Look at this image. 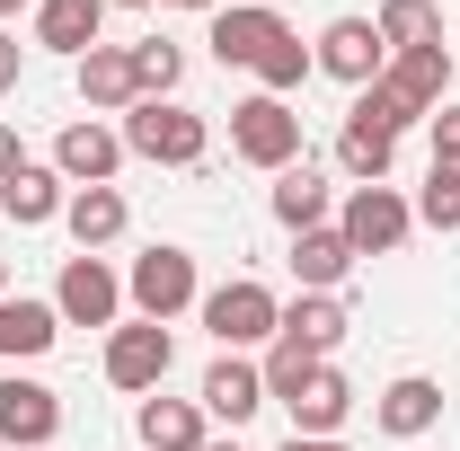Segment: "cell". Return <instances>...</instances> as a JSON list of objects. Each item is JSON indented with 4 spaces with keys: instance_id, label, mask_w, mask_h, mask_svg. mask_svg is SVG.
Masks as SVG:
<instances>
[{
    "instance_id": "obj_1",
    "label": "cell",
    "mask_w": 460,
    "mask_h": 451,
    "mask_svg": "<svg viewBox=\"0 0 460 451\" xmlns=\"http://www.w3.org/2000/svg\"><path fill=\"white\" fill-rule=\"evenodd\" d=\"M124 151L133 160H151V169H204V151H213V124L195 107H177V98H142V107H124Z\"/></svg>"
},
{
    "instance_id": "obj_2",
    "label": "cell",
    "mask_w": 460,
    "mask_h": 451,
    "mask_svg": "<svg viewBox=\"0 0 460 451\" xmlns=\"http://www.w3.org/2000/svg\"><path fill=\"white\" fill-rule=\"evenodd\" d=\"M124 301H133V319H186L195 301H204V275H195V248H177V239H160V248H142L133 257V275H124Z\"/></svg>"
},
{
    "instance_id": "obj_3",
    "label": "cell",
    "mask_w": 460,
    "mask_h": 451,
    "mask_svg": "<svg viewBox=\"0 0 460 451\" xmlns=\"http://www.w3.org/2000/svg\"><path fill=\"white\" fill-rule=\"evenodd\" d=\"M195 319L213 328V345H222V354H248V345H275L284 301H275L257 275H230V283H213V292L195 301Z\"/></svg>"
},
{
    "instance_id": "obj_4",
    "label": "cell",
    "mask_w": 460,
    "mask_h": 451,
    "mask_svg": "<svg viewBox=\"0 0 460 451\" xmlns=\"http://www.w3.org/2000/svg\"><path fill=\"white\" fill-rule=\"evenodd\" d=\"M337 230H345L354 257H399L407 239H416V204H407L399 186H345Z\"/></svg>"
},
{
    "instance_id": "obj_5",
    "label": "cell",
    "mask_w": 460,
    "mask_h": 451,
    "mask_svg": "<svg viewBox=\"0 0 460 451\" xmlns=\"http://www.w3.org/2000/svg\"><path fill=\"white\" fill-rule=\"evenodd\" d=\"M230 151H239V160H248V169H292V160H301V115H292V98H266V89H257V98H239V107H230Z\"/></svg>"
},
{
    "instance_id": "obj_6",
    "label": "cell",
    "mask_w": 460,
    "mask_h": 451,
    "mask_svg": "<svg viewBox=\"0 0 460 451\" xmlns=\"http://www.w3.org/2000/svg\"><path fill=\"white\" fill-rule=\"evenodd\" d=\"M169 363H177V337L160 328V319H115L107 328V381L124 398H151L160 381H169Z\"/></svg>"
},
{
    "instance_id": "obj_7",
    "label": "cell",
    "mask_w": 460,
    "mask_h": 451,
    "mask_svg": "<svg viewBox=\"0 0 460 451\" xmlns=\"http://www.w3.org/2000/svg\"><path fill=\"white\" fill-rule=\"evenodd\" d=\"M284 36H292V27H284V9H266V0H222L204 45H213V62H222V71H257V62L275 54Z\"/></svg>"
},
{
    "instance_id": "obj_8",
    "label": "cell",
    "mask_w": 460,
    "mask_h": 451,
    "mask_svg": "<svg viewBox=\"0 0 460 451\" xmlns=\"http://www.w3.org/2000/svg\"><path fill=\"white\" fill-rule=\"evenodd\" d=\"M54 310H62V328H115L124 319V275L107 257H62Z\"/></svg>"
},
{
    "instance_id": "obj_9",
    "label": "cell",
    "mask_w": 460,
    "mask_h": 451,
    "mask_svg": "<svg viewBox=\"0 0 460 451\" xmlns=\"http://www.w3.org/2000/svg\"><path fill=\"white\" fill-rule=\"evenodd\" d=\"M310 62H319L328 80H345V89H372V80L390 71V45H381L372 18H328L319 45H310Z\"/></svg>"
},
{
    "instance_id": "obj_10",
    "label": "cell",
    "mask_w": 460,
    "mask_h": 451,
    "mask_svg": "<svg viewBox=\"0 0 460 451\" xmlns=\"http://www.w3.org/2000/svg\"><path fill=\"white\" fill-rule=\"evenodd\" d=\"M62 434V390L27 381V372H0V443L9 451H54Z\"/></svg>"
},
{
    "instance_id": "obj_11",
    "label": "cell",
    "mask_w": 460,
    "mask_h": 451,
    "mask_svg": "<svg viewBox=\"0 0 460 451\" xmlns=\"http://www.w3.org/2000/svg\"><path fill=\"white\" fill-rule=\"evenodd\" d=\"M124 133L115 124H98V115H80V124H62L54 133V169H62V186H115L124 177Z\"/></svg>"
},
{
    "instance_id": "obj_12",
    "label": "cell",
    "mask_w": 460,
    "mask_h": 451,
    "mask_svg": "<svg viewBox=\"0 0 460 451\" xmlns=\"http://www.w3.org/2000/svg\"><path fill=\"white\" fill-rule=\"evenodd\" d=\"M71 80H80V107H89V115H124V107H142L133 45H89V54L71 62Z\"/></svg>"
},
{
    "instance_id": "obj_13",
    "label": "cell",
    "mask_w": 460,
    "mask_h": 451,
    "mask_svg": "<svg viewBox=\"0 0 460 451\" xmlns=\"http://www.w3.org/2000/svg\"><path fill=\"white\" fill-rule=\"evenodd\" d=\"M372 425H381L390 443H416V434H434V425H443V381H425V372H399L390 390L372 398Z\"/></svg>"
},
{
    "instance_id": "obj_14",
    "label": "cell",
    "mask_w": 460,
    "mask_h": 451,
    "mask_svg": "<svg viewBox=\"0 0 460 451\" xmlns=\"http://www.w3.org/2000/svg\"><path fill=\"white\" fill-rule=\"evenodd\" d=\"M195 407H204L213 425H230V434H239V425H248V416L266 407V372H257L248 354H222V363L204 372V390H195Z\"/></svg>"
},
{
    "instance_id": "obj_15",
    "label": "cell",
    "mask_w": 460,
    "mask_h": 451,
    "mask_svg": "<svg viewBox=\"0 0 460 451\" xmlns=\"http://www.w3.org/2000/svg\"><path fill=\"white\" fill-rule=\"evenodd\" d=\"M124 222H133L124 186H71V204H62V230H71V248H80V257L115 248V239H124Z\"/></svg>"
},
{
    "instance_id": "obj_16",
    "label": "cell",
    "mask_w": 460,
    "mask_h": 451,
    "mask_svg": "<svg viewBox=\"0 0 460 451\" xmlns=\"http://www.w3.org/2000/svg\"><path fill=\"white\" fill-rule=\"evenodd\" d=\"M133 434H142V451H204L213 443V416H204V407H195V398H142V407H133Z\"/></svg>"
},
{
    "instance_id": "obj_17",
    "label": "cell",
    "mask_w": 460,
    "mask_h": 451,
    "mask_svg": "<svg viewBox=\"0 0 460 451\" xmlns=\"http://www.w3.org/2000/svg\"><path fill=\"white\" fill-rule=\"evenodd\" d=\"M284 407H292V434L328 443V434H345V416H354V381H345L337 363H319V372H310V381H301Z\"/></svg>"
},
{
    "instance_id": "obj_18",
    "label": "cell",
    "mask_w": 460,
    "mask_h": 451,
    "mask_svg": "<svg viewBox=\"0 0 460 451\" xmlns=\"http://www.w3.org/2000/svg\"><path fill=\"white\" fill-rule=\"evenodd\" d=\"M275 222L301 239V230H319V222H337V186H328V169H310V160H292V169H275Z\"/></svg>"
},
{
    "instance_id": "obj_19",
    "label": "cell",
    "mask_w": 460,
    "mask_h": 451,
    "mask_svg": "<svg viewBox=\"0 0 460 451\" xmlns=\"http://www.w3.org/2000/svg\"><path fill=\"white\" fill-rule=\"evenodd\" d=\"M275 337H301L319 363H328V354L354 337V310H345V292H292V301H284V328H275Z\"/></svg>"
},
{
    "instance_id": "obj_20",
    "label": "cell",
    "mask_w": 460,
    "mask_h": 451,
    "mask_svg": "<svg viewBox=\"0 0 460 451\" xmlns=\"http://www.w3.org/2000/svg\"><path fill=\"white\" fill-rule=\"evenodd\" d=\"M54 345H62V310L54 301H27V292L0 301V363H36V354H54Z\"/></svg>"
},
{
    "instance_id": "obj_21",
    "label": "cell",
    "mask_w": 460,
    "mask_h": 451,
    "mask_svg": "<svg viewBox=\"0 0 460 451\" xmlns=\"http://www.w3.org/2000/svg\"><path fill=\"white\" fill-rule=\"evenodd\" d=\"M390 89H399L416 115L452 107V45H416V54H390V71H381Z\"/></svg>"
},
{
    "instance_id": "obj_22",
    "label": "cell",
    "mask_w": 460,
    "mask_h": 451,
    "mask_svg": "<svg viewBox=\"0 0 460 451\" xmlns=\"http://www.w3.org/2000/svg\"><path fill=\"white\" fill-rule=\"evenodd\" d=\"M62 204H71V186H62V169L54 160H27V169L0 186V213L18 230H45V222H62Z\"/></svg>"
},
{
    "instance_id": "obj_23",
    "label": "cell",
    "mask_w": 460,
    "mask_h": 451,
    "mask_svg": "<svg viewBox=\"0 0 460 451\" xmlns=\"http://www.w3.org/2000/svg\"><path fill=\"white\" fill-rule=\"evenodd\" d=\"M354 266H363V257L345 248L337 222H319V230H301V239H292V283H301V292H345Z\"/></svg>"
},
{
    "instance_id": "obj_24",
    "label": "cell",
    "mask_w": 460,
    "mask_h": 451,
    "mask_svg": "<svg viewBox=\"0 0 460 451\" xmlns=\"http://www.w3.org/2000/svg\"><path fill=\"white\" fill-rule=\"evenodd\" d=\"M98 36H107V0H36V45H45V54L80 62Z\"/></svg>"
},
{
    "instance_id": "obj_25",
    "label": "cell",
    "mask_w": 460,
    "mask_h": 451,
    "mask_svg": "<svg viewBox=\"0 0 460 451\" xmlns=\"http://www.w3.org/2000/svg\"><path fill=\"white\" fill-rule=\"evenodd\" d=\"M337 169L354 177V186H390V169H399V142L345 115V133H337Z\"/></svg>"
},
{
    "instance_id": "obj_26",
    "label": "cell",
    "mask_w": 460,
    "mask_h": 451,
    "mask_svg": "<svg viewBox=\"0 0 460 451\" xmlns=\"http://www.w3.org/2000/svg\"><path fill=\"white\" fill-rule=\"evenodd\" d=\"M372 27H381V45H390V54L443 45V9H434V0H381V9H372Z\"/></svg>"
},
{
    "instance_id": "obj_27",
    "label": "cell",
    "mask_w": 460,
    "mask_h": 451,
    "mask_svg": "<svg viewBox=\"0 0 460 451\" xmlns=\"http://www.w3.org/2000/svg\"><path fill=\"white\" fill-rule=\"evenodd\" d=\"M133 80H142V98H177V80H186V54H177L169 36H142V45H133Z\"/></svg>"
},
{
    "instance_id": "obj_28",
    "label": "cell",
    "mask_w": 460,
    "mask_h": 451,
    "mask_svg": "<svg viewBox=\"0 0 460 451\" xmlns=\"http://www.w3.org/2000/svg\"><path fill=\"white\" fill-rule=\"evenodd\" d=\"M345 115H354V124H372V133H390V142H399L407 124H425V115L407 107V98L390 89V80H372V89H354V107H345Z\"/></svg>"
},
{
    "instance_id": "obj_29",
    "label": "cell",
    "mask_w": 460,
    "mask_h": 451,
    "mask_svg": "<svg viewBox=\"0 0 460 451\" xmlns=\"http://www.w3.org/2000/svg\"><path fill=\"white\" fill-rule=\"evenodd\" d=\"M257 372H266V398H292L301 381H310V372H319V354H310L301 337H275V345H266V363H257Z\"/></svg>"
},
{
    "instance_id": "obj_30",
    "label": "cell",
    "mask_w": 460,
    "mask_h": 451,
    "mask_svg": "<svg viewBox=\"0 0 460 451\" xmlns=\"http://www.w3.org/2000/svg\"><path fill=\"white\" fill-rule=\"evenodd\" d=\"M416 222L443 230V239L460 230V169H425V186H416Z\"/></svg>"
},
{
    "instance_id": "obj_31",
    "label": "cell",
    "mask_w": 460,
    "mask_h": 451,
    "mask_svg": "<svg viewBox=\"0 0 460 451\" xmlns=\"http://www.w3.org/2000/svg\"><path fill=\"white\" fill-rule=\"evenodd\" d=\"M310 71H319V62H310V45H301V36H284L275 54L257 62V89H266V98H292V89H301Z\"/></svg>"
},
{
    "instance_id": "obj_32",
    "label": "cell",
    "mask_w": 460,
    "mask_h": 451,
    "mask_svg": "<svg viewBox=\"0 0 460 451\" xmlns=\"http://www.w3.org/2000/svg\"><path fill=\"white\" fill-rule=\"evenodd\" d=\"M425 142H434V169H460V107L425 115Z\"/></svg>"
},
{
    "instance_id": "obj_33",
    "label": "cell",
    "mask_w": 460,
    "mask_h": 451,
    "mask_svg": "<svg viewBox=\"0 0 460 451\" xmlns=\"http://www.w3.org/2000/svg\"><path fill=\"white\" fill-rule=\"evenodd\" d=\"M18 71H27V54H18V36L0 27V98H18Z\"/></svg>"
},
{
    "instance_id": "obj_34",
    "label": "cell",
    "mask_w": 460,
    "mask_h": 451,
    "mask_svg": "<svg viewBox=\"0 0 460 451\" xmlns=\"http://www.w3.org/2000/svg\"><path fill=\"white\" fill-rule=\"evenodd\" d=\"M18 169H27V151H18V124H0V186H9Z\"/></svg>"
},
{
    "instance_id": "obj_35",
    "label": "cell",
    "mask_w": 460,
    "mask_h": 451,
    "mask_svg": "<svg viewBox=\"0 0 460 451\" xmlns=\"http://www.w3.org/2000/svg\"><path fill=\"white\" fill-rule=\"evenodd\" d=\"M284 451H354V443H337V434H328V443H310V434H292Z\"/></svg>"
},
{
    "instance_id": "obj_36",
    "label": "cell",
    "mask_w": 460,
    "mask_h": 451,
    "mask_svg": "<svg viewBox=\"0 0 460 451\" xmlns=\"http://www.w3.org/2000/svg\"><path fill=\"white\" fill-rule=\"evenodd\" d=\"M18 9H36V0H0V27H9V18H18Z\"/></svg>"
},
{
    "instance_id": "obj_37",
    "label": "cell",
    "mask_w": 460,
    "mask_h": 451,
    "mask_svg": "<svg viewBox=\"0 0 460 451\" xmlns=\"http://www.w3.org/2000/svg\"><path fill=\"white\" fill-rule=\"evenodd\" d=\"M169 9H204V18H213V9H222V0H169Z\"/></svg>"
},
{
    "instance_id": "obj_38",
    "label": "cell",
    "mask_w": 460,
    "mask_h": 451,
    "mask_svg": "<svg viewBox=\"0 0 460 451\" xmlns=\"http://www.w3.org/2000/svg\"><path fill=\"white\" fill-rule=\"evenodd\" d=\"M204 451H248V443H239V434H230V443H222V434H213V443H204Z\"/></svg>"
},
{
    "instance_id": "obj_39",
    "label": "cell",
    "mask_w": 460,
    "mask_h": 451,
    "mask_svg": "<svg viewBox=\"0 0 460 451\" xmlns=\"http://www.w3.org/2000/svg\"><path fill=\"white\" fill-rule=\"evenodd\" d=\"M107 9H151V0H107Z\"/></svg>"
},
{
    "instance_id": "obj_40",
    "label": "cell",
    "mask_w": 460,
    "mask_h": 451,
    "mask_svg": "<svg viewBox=\"0 0 460 451\" xmlns=\"http://www.w3.org/2000/svg\"><path fill=\"white\" fill-rule=\"evenodd\" d=\"M0 301H9V257H0Z\"/></svg>"
},
{
    "instance_id": "obj_41",
    "label": "cell",
    "mask_w": 460,
    "mask_h": 451,
    "mask_svg": "<svg viewBox=\"0 0 460 451\" xmlns=\"http://www.w3.org/2000/svg\"><path fill=\"white\" fill-rule=\"evenodd\" d=\"M266 9H275V0H266Z\"/></svg>"
}]
</instances>
